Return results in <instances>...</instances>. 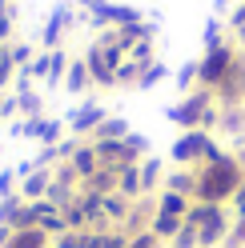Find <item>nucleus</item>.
<instances>
[{
    "label": "nucleus",
    "mask_w": 245,
    "mask_h": 248,
    "mask_svg": "<svg viewBox=\"0 0 245 248\" xmlns=\"http://www.w3.org/2000/svg\"><path fill=\"white\" fill-rule=\"evenodd\" d=\"M241 184H245V164L237 160V152H225V156L213 160V164H197V192H193V200L229 204Z\"/></svg>",
    "instance_id": "nucleus-1"
},
{
    "label": "nucleus",
    "mask_w": 245,
    "mask_h": 248,
    "mask_svg": "<svg viewBox=\"0 0 245 248\" xmlns=\"http://www.w3.org/2000/svg\"><path fill=\"white\" fill-rule=\"evenodd\" d=\"M165 116H169V124H177L181 132H189V128L213 132V128H217L221 108H217L213 88H201V84H197L193 92H185V96H181V104H169V108H165Z\"/></svg>",
    "instance_id": "nucleus-2"
},
{
    "label": "nucleus",
    "mask_w": 245,
    "mask_h": 248,
    "mask_svg": "<svg viewBox=\"0 0 245 248\" xmlns=\"http://www.w3.org/2000/svg\"><path fill=\"white\" fill-rule=\"evenodd\" d=\"M185 224L197 228V240L201 248H221L233 232V216H229L225 204H205V200H193L185 212Z\"/></svg>",
    "instance_id": "nucleus-3"
},
{
    "label": "nucleus",
    "mask_w": 245,
    "mask_h": 248,
    "mask_svg": "<svg viewBox=\"0 0 245 248\" xmlns=\"http://www.w3.org/2000/svg\"><path fill=\"white\" fill-rule=\"evenodd\" d=\"M245 68V52L237 48L233 40H225V44H217V48H209L201 60H197V84L201 88H221L233 72H241Z\"/></svg>",
    "instance_id": "nucleus-4"
},
{
    "label": "nucleus",
    "mask_w": 245,
    "mask_h": 248,
    "mask_svg": "<svg viewBox=\"0 0 245 248\" xmlns=\"http://www.w3.org/2000/svg\"><path fill=\"white\" fill-rule=\"evenodd\" d=\"M85 64H88V76H93L97 88H113L117 68L125 64V52H121L117 44H109V40L97 36L93 44H88V52H85Z\"/></svg>",
    "instance_id": "nucleus-5"
},
{
    "label": "nucleus",
    "mask_w": 245,
    "mask_h": 248,
    "mask_svg": "<svg viewBox=\"0 0 245 248\" xmlns=\"http://www.w3.org/2000/svg\"><path fill=\"white\" fill-rule=\"evenodd\" d=\"M209 140H213V132H205V128H189V132H181L177 140H173V148H169V160H173L177 168H197V164L205 160Z\"/></svg>",
    "instance_id": "nucleus-6"
},
{
    "label": "nucleus",
    "mask_w": 245,
    "mask_h": 248,
    "mask_svg": "<svg viewBox=\"0 0 245 248\" xmlns=\"http://www.w3.org/2000/svg\"><path fill=\"white\" fill-rule=\"evenodd\" d=\"M105 116H109V108L97 104V100H88V104H76L72 112H69L65 128H69L72 136H81V140H93V132L105 124Z\"/></svg>",
    "instance_id": "nucleus-7"
},
{
    "label": "nucleus",
    "mask_w": 245,
    "mask_h": 248,
    "mask_svg": "<svg viewBox=\"0 0 245 248\" xmlns=\"http://www.w3.org/2000/svg\"><path fill=\"white\" fill-rule=\"evenodd\" d=\"M72 28V4H52V12H49V20H44V28H40V44H44V52H52V48H60V36H65Z\"/></svg>",
    "instance_id": "nucleus-8"
},
{
    "label": "nucleus",
    "mask_w": 245,
    "mask_h": 248,
    "mask_svg": "<svg viewBox=\"0 0 245 248\" xmlns=\"http://www.w3.org/2000/svg\"><path fill=\"white\" fill-rule=\"evenodd\" d=\"M65 164H69V172H72L76 180H88V176H93L97 168H101V156H97L93 140H81V144H76V152H72Z\"/></svg>",
    "instance_id": "nucleus-9"
},
{
    "label": "nucleus",
    "mask_w": 245,
    "mask_h": 248,
    "mask_svg": "<svg viewBox=\"0 0 245 248\" xmlns=\"http://www.w3.org/2000/svg\"><path fill=\"white\" fill-rule=\"evenodd\" d=\"M93 148H97V156H101V164H109V168H129V164H137V156L129 152V144L125 140H93Z\"/></svg>",
    "instance_id": "nucleus-10"
},
{
    "label": "nucleus",
    "mask_w": 245,
    "mask_h": 248,
    "mask_svg": "<svg viewBox=\"0 0 245 248\" xmlns=\"http://www.w3.org/2000/svg\"><path fill=\"white\" fill-rule=\"evenodd\" d=\"M153 216H157V196H137L133 208H129V220L121 224V228H125L129 236H133V232H145Z\"/></svg>",
    "instance_id": "nucleus-11"
},
{
    "label": "nucleus",
    "mask_w": 245,
    "mask_h": 248,
    "mask_svg": "<svg viewBox=\"0 0 245 248\" xmlns=\"http://www.w3.org/2000/svg\"><path fill=\"white\" fill-rule=\"evenodd\" d=\"M137 168H141V192H145V196H157L161 184H165V172H169L165 160H161V156H145Z\"/></svg>",
    "instance_id": "nucleus-12"
},
{
    "label": "nucleus",
    "mask_w": 245,
    "mask_h": 248,
    "mask_svg": "<svg viewBox=\"0 0 245 248\" xmlns=\"http://www.w3.org/2000/svg\"><path fill=\"white\" fill-rule=\"evenodd\" d=\"M117 168H109V164H101L88 180H81V192H88V196H109V192H117Z\"/></svg>",
    "instance_id": "nucleus-13"
},
{
    "label": "nucleus",
    "mask_w": 245,
    "mask_h": 248,
    "mask_svg": "<svg viewBox=\"0 0 245 248\" xmlns=\"http://www.w3.org/2000/svg\"><path fill=\"white\" fill-rule=\"evenodd\" d=\"M52 184V168H33L28 176H20V196L24 200H44Z\"/></svg>",
    "instance_id": "nucleus-14"
},
{
    "label": "nucleus",
    "mask_w": 245,
    "mask_h": 248,
    "mask_svg": "<svg viewBox=\"0 0 245 248\" xmlns=\"http://www.w3.org/2000/svg\"><path fill=\"white\" fill-rule=\"evenodd\" d=\"M161 188L181 192V196H189V200H193V192H197V168H169Z\"/></svg>",
    "instance_id": "nucleus-15"
},
{
    "label": "nucleus",
    "mask_w": 245,
    "mask_h": 248,
    "mask_svg": "<svg viewBox=\"0 0 245 248\" xmlns=\"http://www.w3.org/2000/svg\"><path fill=\"white\" fill-rule=\"evenodd\" d=\"M101 204H105V224H109V228H121V224L129 220V208H133V200H125L121 192H109V196L101 200Z\"/></svg>",
    "instance_id": "nucleus-16"
},
{
    "label": "nucleus",
    "mask_w": 245,
    "mask_h": 248,
    "mask_svg": "<svg viewBox=\"0 0 245 248\" xmlns=\"http://www.w3.org/2000/svg\"><path fill=\"white\" fill-rule=\"evenodd\" d=\"M88 84H93V76H88L85 56H72V64H69V72H65V88L72 92V96H81V92H88Z\"/></svg>",
    "instance_id": "nucleus-17"
},
{
    "label": "nucleus",
    "mask_w": 245,
    "mask_h": 248,
    "mask_svg": "<svg viewBox=\"0 0 245 248\" xmlns=\"http://www.w3.org/2000/svg\"><path fill=\"white\" fill-rule=\"evenodd\" d=\"M4 248H52V236L44 228H20V232H12V236H8Z\"/></svg>",
    "instance_id": "nucleus-18"
},
{
    "label": "nucleus",
    "mask_w": 245,
    "mask_h": 248,
    "mask_svg": "<svg viewBox=\"0 0 245 248\" xmlns=\"http://www.w3.org/2000/svg\"><path fill=\"white\" fill-rule=\"evenodd\" d=\"M181 228H185V220H181V216H169V212H157V216L149 220V232H153V236H157L161 244H169Z\"/></svg>",
    "instance_id": "nucleus-19"
},
{
    "label": "nucleus",
    "mask_w": 245,
    "mask_h": 248,
    "mask_svg": "<svg viewBox=\"0 0 245 248\" xmlns=\"http://www.w3.org/2000/svg\"><path fill=\"white\" fill-rule=\"evenodd\" d=\"M141 164V160H137ZM137 164H129V168H121V176H117V192L125 196V200H137V196H145L141 192V168Z\"/></svg>",
    "instance_id": "nucleus-20"
},
{
    "label": "nucleus",
    "mask_w": 245,
    "mask_h": 248,
    "mask_svg": "<svg viewBox=\"0 0 245 248\" xmlns=\"http://www.w3.org/2000/svg\"><path fill=\"white\" fill-rule=\"evenodd\" d=\"M189 204H193V200H189V196H181V192H169V188H161V192H157V212H169V216H181V220H185Z\"/></svg>",
    "instance_id": "nucleus-21"
},
{
    "label": "nucleus",
    "mask_w": 245,
    "mask_h": 248,
    "mask_svg": "<svg viewBox=\"0 0 245 248\" xmlns=\"http://www.w3.org/2000/svg\"><path fill=\"white\" fill-rule=\"evenodd\" d=\"M217 128H221V132H233V136H241V140H245V108H241V104H229V108H221Z\"/></svg>",
    "instance_id": "nucleus-22"
},
{
    "label": "nucleus",
    "mask_w": 245,
    "mask_h": 248,
    "mask_svg": "<svg viewBox=\"0 0 245 248\" xmlns=\"http://www.w3.org/2000/svg\"><path fill=\"white\" fill-rule=\"evenodd\" d=\"M133 128H129V120L125 116H105V124H101V128L93 132V140H125V136H129Z\"/></svg>",
    "instance_id": "nucleus-23"
},
{
    "label": "nucleus",
    "mask_w": 245,
    "mask_h": 248,
    "mask_svg": "<svg viewBox=\"0 0 245 248\" xmlns=\"http://www.w3.org/2000/svg\"><path fill=\"white\" fill-rule=\"evenodd\" d=\"M72 64V56L65 48H52L49 52V80H44V88H52V84H65V72Z\"/></svg>",
    "instance_id": "nucleus-24"
},
{
    "label": "nucleus",
    "mask_w": 245,
    "mask_h": 248,
    "mask_svg": "<svg viewBox=\"0 0 245 248\" xmlns=\"http://www.w3.org/2000/svg\"><path fill=\"white\" fill-rule=\"evenodd\" d=\"M60 136H65V120L56 116H40V132H36V144L49 148V144H60Z\"/></svg>",
    "instance_id": "nucleus-25"
},
{
    "label": "nucleus",
    "mask_w": 245,
    "mask_h": 248,
    "mask_svg": "<svg viewBox=\"0 0 245 248\" xmlns=\"http://www.w3.org/2000/svg\"><path fill=\"white\" fill-rule=\"evenodd\" d=\"M161 80H169V64H165V60H153V64L141 72V80H137V92H149V88H157Z\"/></svg>",
    "instance_id": "nucleus-26"
},
{
    "label": "nucleus",
    "mask_w": 245,
    "mask_h": 248,
    "mask_svg": "<svg viewBox=\"0 0 245 248\" xmlns=\"http://www.w3.org/2000/svg\"><path fill=\"white\" fill-rule=\"evenodd\" d=\"M129 60H133V64L145 72V68L153 64V60H157V48H153V40H141V44H133V48H129Z\"/></svg>",
    "instance_id": "nucleus-27"
},
{
    "label": "nucleus",
    "mask_w": 245,
    "mask_h": 248,
    "mask_svg": "<svg viewBox=\"0 0 245 248\" xmlns=\"http://www.w3.org/2000/svg\"><path fill=\"white\" fill-rule=\"evenodd\" d=\"M12 76H17V64H12V44H4V52H0V92H12Z\"/></svg>",
    "instance_id": "nucleus-28"
},
{
    "label": "nucleus",
    "mask_w": 245,
    "mask_h": 248,
    "mask_svg": "<svg viewBox=\"0 0 245 248\" xmlns=\"http://www.w3.org/2000/svg\"><path fill=\"white\" fill-rule=\"evenodd\" d=\"M137 80H141V68H137L133 60L125 56V64L117 68V80H113V88H137Z\"/></svg>",
    "instance_id": "nucleus-29"
},
{
    "label": "nucleus",
    "mask_w": 245,
    "mask_h": 248,
    "mask_svg": "<svg viewBox=\"0 0 245 248\" xmlns=\"http://www.w3.org/2000/svg\"><path fill=\"white\" fill-rule=\"evenodd\" d=\"M173 80H177V88H181V92H193V88H197V60H185V64L177 68Z\"/></svg>",
    "instance_id": "nucleus-30"
},
{
    "label": "nucleus",
    "mask_w": 245,
    "mask_h": 248,
    "mask_svg": "<svg viewBox=\"0 0 245 248\" xmlns=\"http://www.w3.org/2000/svg\"><path fill=\"white\" fill-rule=\"evenodd\" d=\"M20 112H24V116H49V112H44V96H40L36 88L20 96Z\"/></svg>",
    "instance_id": "nucleus-31"
},
{
    "label": "nucleus",
    "mask_w": 245,
    "mask_h": 248,
    "mask_svg": "<svg viewBox=\"0 0 245 248\" xmlns=\"http://www.w3.org/2000/svg\"><path fill=\"white\" fill-rule=\"evenodd\" d=\"M12 24H17V8H12V0H0V40L4 44L12 36Z\"/></svg>",
    "instance_id": "nucleus-32"
},
{
    "label": "nucleus",
    "mask_w": 245,
    "mask_h": 248,
    "mask_svg": "<svg viewBox=\"0 0 245 248\" xmlns=\"http://www.w3.org/2000/svg\"><path fill=\"white\" fill-rule=\"evenodd\" d=\"M201 44H205V52L217 48V44H225V40H221V20H217V16L205 20V28H201Z\"/></svg>",
    "instance_id": "nucleus-33"
},
{
    "label": "nucleus",
    "mask_w": 245,
    "mask_h": 248,
    "mask_svg": "<svg viewBox=\"0 0 245 248\" xmlns=\"http://www.w3.org/2000/svg\"><path fill=\"white\" fill-rule=\"evenodd\" d=\"M165 248H201V240H197V228H189V224H185V228H181V232H177V236L165 244Z\"/></svg>",
    "instance_id": "nucleus-34"
},
{
    "label": "nucleus",
    "mask_w": 245,
    "mask_h": 248,
    "mask_svg": "<svg viewBox=\"0 0 245 248\" xmlns=\"http://www.w3.org/2000/svg\"><path fill=\"white\" fill-rule=\"evenodd\" d=\"M125 144H129V152H133L137 160H145V156H149V136H145V132H129V136H125Z\"/></svg>",
    "instance_id": "nucleus-35"
},
{
    "label": "nucleus",
    "mask_w": 245,
    "mask_h": 248,
    "mask_svg": "<svg viewBox=\"0 0 245 248\" xmlns=\"http://www.w3.org/2000/svg\"><path fill=\"white\" fill-rule=\"evenodd\" d=\"M33 60H36V48H33V44H12V64H17V68H28Z\"/></svg>",
    "instance_id": "nucleus-36"
},
{
    "label": "nucleus",
    "mask_w": 245,
    "mask_h": 248,
    "mask_svg": "<svg viewBox=\"0 0 245 248\" xmlns=\"http://www.w3.org/2000/svg\"><path fill=\"white\" fill-rule=\"evenodd\" d=\"M105 232L109 228H81V248H105Z\"/></svg>",
    "instance_id": "nucleus-37"
},
{
    "label": "nucleus",
    "mask_w": 245,
    "mask_h": 248,
    "mask_svg": "<svg viewBox=\"0 0 245 248\" xmlns=\"http://www.w3.org/2000/svg\"><path fill=\"white\" fill-rule=\"evenodd\" d=\"M125 248H165V244H161V240H157V236H153V232L145 228V232H133Z\"/></svg>",
    "instance_id": "nucleus-38"
},
{
    "label": "nucleus",
    "mask_w": 245,
    "mask_h": 248,
    "mask_svg": "<svg viewBox=\"0 0 245 248\" xmlns=\"http://www.w3.org/2000/svg\"><path fill=\"white\" fill-rule=\"evenodd\" d=\"M17 168H0V200H4V196H12V192H17Z\"/></svg>",
    "instance_id": "nucleus-39"
},
{
    "label": "nucleus",
    "mask_w": 245,
    "mask_h": 248,
    "mask_svg": "<svg viewBox=\"0 0 245 248\" xmlns=\"http://www.w3.org/2000/svg\"><path fill=\"white\" fill-rule=\"evenodd\" d=\"M17 208H20V192H12V196L0 200V224H12V212Z\"/></svg>",
    "instance_id": "nucleus-40"
},
{
    "label": "nucleus",
    "mask_w": 245,
    "mask_h": 248,
    "mask_svg": "<svg viewBox=\"0 0 245 248\" xmlns=\"http://www.w3.org/2000/svg\"><path fill=\"white\" fill-rule=\"evenodd\" d=\"M28 76L33 80H49V52H36V60L28 64Z\"/></svg>",
    "instance_id": "nucleus-41"
},
{
    "label": "nucleus",
    "mask_w": 245,
    "mask_h": 248,
    "mask_svg": "<svg viewBox=\"0 0 245 248\" xmlns=\"http://www.w3.org/2000/svg\"><path fill=\"white\" fill-rule=\"evenodd\" d=\"M221 248H245V216L233 220V232H229V240H225Z\"/></svg>",
    "instance_id": "nucleus-42"
},
{
    "label": "nucleus",
    "mask_w": 245,
    "mask_h": 248,
    "mask_svg": "<svg viewBox=\"0 0 245 248\" xmlns=\"http://www.w3.org/2000/svg\"><path fill=\"white\" fill-rule=\"evenodd\" d=\"M52 248H81V228H69L60 236H52Z\"/></svg>",
    "instance_id": "nucleus-43"
},
{
    "label": "nucleus",
    "mask_w": 245,
    "mask_h": 248,
    "mask_svg": "<svg viewBox=\"0 0 245 248\" xmlns=\"http://www.w3.org/2000/svg\"><path fill=\"white\" fill-rule=\"evenodd\" d=\"M129 244V232L125 228H109L105 232V248H125Z\"/></svg>",
    "instance_id": "nucleus-44"
},
{
    "label": "nucleus",
    "mask_w": 245,
    "mask_h": 248,
    "mask_svg": "<svg viewBox=\"0 0 245 248\" xmlns=\"http://www.w3.org/2000/svg\"><path fill=\"white\" fill-rule=\"evenodd\" d=\"M225 8H233V0H213V12H225Z\"/></svg>",
    "instance_id": "nucleus-45"
},
{
    "label": "nucleus",
    "mask_w": 245,
    "mask_h": 248,
    "mask_svg": "<svg viewBox=\"0 0 245 248\" xmlns=\"http://www.w3.org/2000/svg\"><path fill=\"white\" fill-rule=\"evenodd\" d=\"M8 236H12V228H8V224H0V248L8 244Z\"/></svg>",
    "instance_id": "nucleus-46"
},
{
    "label": "nucleus",
    "mask_w": 245,
    "mask_h": 248,
    "mask_svg": "<svg viewBox=\"0 0 245 248\" xmlns=\"http://www.w3.org/2000/svg\"><path fill=\"white\" fill-rule=\"evenodd\" d=\"M0 52H4V40H0Z\"/></svg>",
    "instance_id": "nucleus-47"
},
{
    "label": "nucleus",
    "mask_w": 245,
    "mask_h": 248,
    "mask_svg": "<svg viewBox=\"0 0 245 248\" xmlns=\"http://www.w3.org/2000/svg\"><path fill=\"white\" fill-rule=\"evenodd\" d=\"M241 108H245V100H241Z\"/></svg>",
    "instance_id": "nucleus-48"
},
{
    "label": "nucleus",
    "mask_w": 245,
    "mask_h": 248,
    "mask_svg": "<svg viewBox=\"0 0 245 248\" xmlns=\"http://www.w3.org/2000/svg\"><path fill=\"white\" fill-rule=\"evenodd\" d=\"M0 156H4V152H0Z\"/></svg>",
    "instance_id": "nucleus-49"
}]
</instances>
